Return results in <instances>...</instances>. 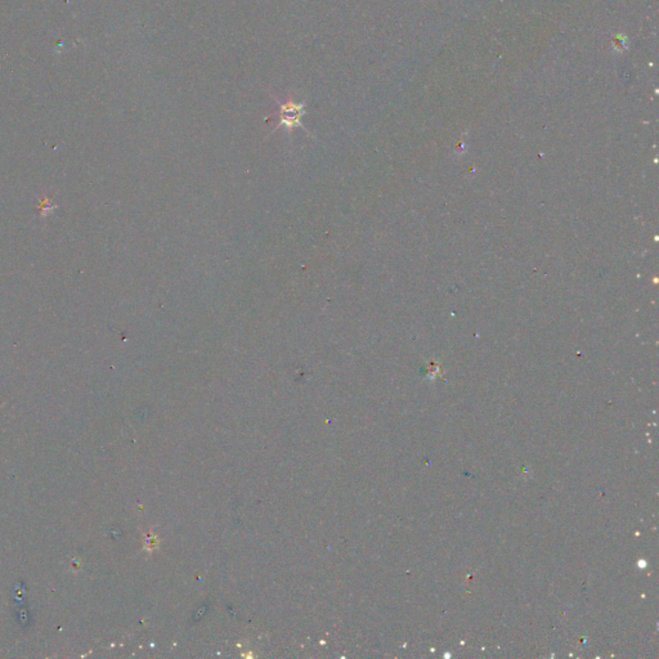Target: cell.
<instances>
[{"instance_id":"obj_1","label":"cell","mask_w":659,"mask_h":659,"mask_svg":"<svg viewBox=\"0 0 659 659\" xmlns=\"http://www.w3.org/2000/svg\"><path fill=\"white\" fill-rule=\"evenodd\" d=\"M305 114V103H295L290 100L280 105V126H285L287 130H291L296 126H301V116Z\"/></svg>"}]
</instances>
